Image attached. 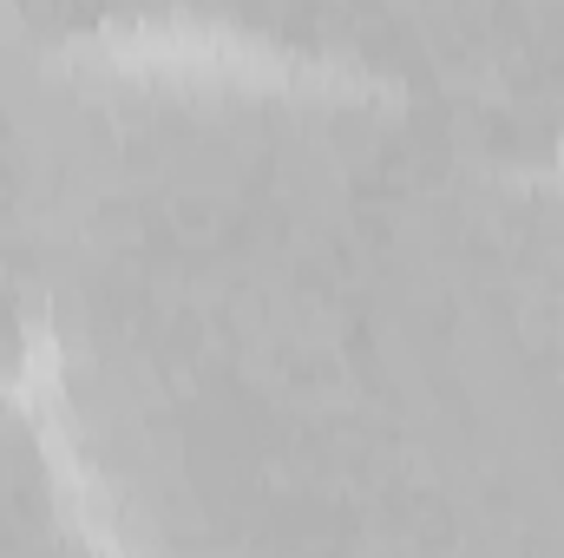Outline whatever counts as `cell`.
I'll return each mask as SVG.
<instances>
[{"instance_id": "6da1fadb", "label": "cell", "mask_w": 564, "mask_h": 558, "mask_svg": "<svg viewBox=\"0 0 564 558\" xmlns=\"http://www.w3.org/2000/svg\"><path fill=\"white\" fill-rule=\"evenodd\" d=\"M388 79L512 184H564V0L388 7Z\"/></svg>"}, {"instance_id": "7a4b0ae2", "label": "cell", "mask_w": 564, "mask_h": 558, "mask_svg": "<svg viewBox=\"0 0 564 558\" xmlns=\"http://www.w3.org/2000/svg\"><path fill=\"white\" fill-rule=\"evenodd\" d=\"M86 526V486L46 408H0V558H66Z\"/></svg>"}, {"instance_id": "3957f363", "label": "cell", "mask_w": 564, "mask_h": 558, "mask_svg": "<svg viewBox=\"0 0 564 558\" xmlns=\"http://www.w3.org/2000/svg\"><path fill=\"white\" fill-rule=\"evenodd\" d=\"M59 315L20 277H0V408H46L59 388Z\"/></svg>"}]
</instances>
